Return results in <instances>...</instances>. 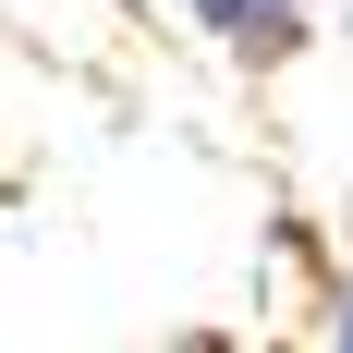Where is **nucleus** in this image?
I'll use <instances>...</instances> for the list:
<instances>
[{
    "label": "nucleus",
    "instance_id": "nucleus-1",
    "mask_svg": "<svg viewBox=\"0 0 353 353\" xmlns=\"http://www.w3.org/2000/svg\"><path fill=\"white\" fill-rule=\"evenodd\" d=\"M195 25H208V49H232L244 73H281L292 49H317V0H183Z\"/></svg>",
    "mask_w": 353,
    "mask_h": 353
},
{
    "label": "nucleus",
    "instance_id": "nucleus-2",
    "mask_svg": "<svg viewBox=\"0 0 353 353\" xmlns=\"http://www.w3.org/2000/svg\"><path fill=\"white\" fill-rule=\"evenodd\" d=\"M329 341H341V353H353V281H341V292H329Z\"/></svg>",
    "mask_w": 353,
    "mask_h": 353
}]
</instances>
